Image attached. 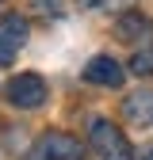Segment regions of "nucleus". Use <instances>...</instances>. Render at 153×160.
I'll list each match as a JSON object with an SVG mask.
<instances>
[{"label": "nucleus", "instance_id": "nucleus-6", "mask_svg": "<svg viewBox=\"0 0 153 160\" xmlns=\"http://www.w3.org/2000/svg\"><path fill=\"white\" fill-rule=\"evenodd\" d=\"M123 118L130 126H153V92H134L123 99Z\"/></svg>", "mask_w": 153, "mask_h": 160}, {"label": "nucleus", "instance_id": "nucleus-5", "mask_svg": "<svg viewBox=\"0 0 153 160\" xmlns=\"http://www.w3.org/2000/svg\"><path fill=\"white\" fill-rule=\"evenodd\" d=\"M115 34H119V42H130V46H138L149 38V19L142 12H123L119 19H115Z\"/></svg>", "mask_w": 153, "mask_h": 160}, {"label": "nucleus", "instance_id": "nucleus-2", "mask_svg": "<svg viewBox=\"0 0 153 160\" xmlns=\"http://www.w3.org/2000/svg\"><path fill=\"white\" fill-rule=\"evenodd\" d=\"M27 160H84V145H81V137H73L65 130H50L34 141Z\"/></svg>", "mask_w": 153, "mask_h": 160}, {"label": "nucleus", "instance_id": "nucleus-3", "mask_svg": "<svg viewBox=\"0 0 153 160\" xmlns=\"http://www.w3.org/2000/svg\"><path fill=\"white\" fill-rule=\"evenodd\" d=\"M4 95H8L12 107H19V111H34V107L46 103L50 88H46V80L38 76V72H19V76H12L8 84H4Z\"/></svg>", "mask_w": 153, "mask_h": 160}, {"label": "nucleus", "instance_id": "nucleus-1", "mask_svg": "<svg viewBox=\"0 0 153 160\" xmlns=\"http://www.w3.org/2000/svg\"><path fill=\"white\" fill-rule=\"evenodd\" d=\"M88 145L96 149L100 160H134V152H130V145H126L123 130L111 126L107 118H92V126H88Z\"/></svg>", "mask_w": 153, "mask_h": 160}, {"label": "nucleus", "instance_id": "nucleus-10", "mask_svg": "<svg viewBox=\"0 0 153 160\" xmlns=\"http://www.w3.org/2000/svg\"><path fill=\"white\" fill-rule=\"evenodd\" d=\"M134 160H153V141H149V145H145V149H142L138 156H134Z\"/></svg>", "mask_w": 153, "mask_h": 160}, {"label": "nucleus", "instance_id": "nucleus-9", "mask_svg": "<svg viewBox=\"0 0 153 160\" xmlns=\"http://www.w3.org/2000/svg\"><path fill=\"white\" fill-rule=\"evenodd\" d=\"M15 61V46H8L4 38H0V65H12Z\"/></svg>", "mask_w": 153, "mask_h": 160}, {"label": "nucleus", "instance_id": "nucleus-4", "mask_svg": "<svg viewBox=\"0 0 153 160\" xmlns=\"http://www.w3.org/2000/svg\"><path fill=\"white\" fill-rule=\"evenodd\" d=\"M84 80L96 88H123V80H126V69L115 61L111 53H96L92 61L84 65Z\"/></svg>", "mask_w": 153, "mask_h": 160}, {"label": "nucleus", "instance_id": "nucleus-8", "mask_svg": "<svg viewBox=\"0 0 153 160\" xmlns=\"http://www.w3.org/2000/svg\"><path fill=\"white\" fill-rule=\"evenodd\" d=\"M134 76H153V46H142V50H134L130 57V65H126Z\"/></svg>", "mask_w": 153, "mask_h": 160}, {"label": "nucleus", "instance_id": "nucleus-11", "mask_svg": "<svg viewBox=\"0 0 153 160\" xmlns=\"http://www.w3.org/2000/svg\"><path fill=\"white\" fill-rule=\"evenodd\" d=\"M0 4H4V0H0Z\"/></svg>", "mask_w": 153, "mask_h": 160}, {"label": "nucleus", "instance_id": "nucleus-7", "mask_svg": "<svg viewBox=\"0 0 153 160\" xmlns=\"http://www.w3.org/2000/svg\"><path fill=\"white\" fill-rule=\"evenodd\" d=\"M27 34H31L27 31V19H19V15H4V19H0V38H4L8 46L19 50V46L27 42Z\"/></svg>", "mask_w": 153, "mask_h": 160}]
</instances>
